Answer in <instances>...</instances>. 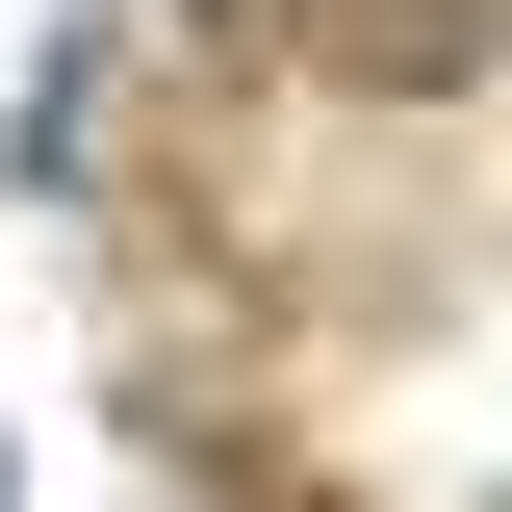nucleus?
<instances>
[{
	"label": "nucleus",
	"mask_w": 512,
	"mask_h": 512,
	"mask_svg": "<svg viewBox=\"0 0 512 512\" xmlns=\"http://www.w3.org/2000/svg\"><path fill=\"white\" fill-rule=\"evenodd\" d=\"M282 52H384V77H461L487 52V0H256Z\"/></svg>",
	"instance_id": "nucleus-1"
}]
</instances>
